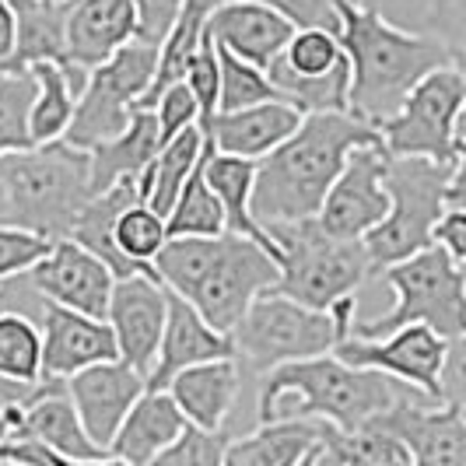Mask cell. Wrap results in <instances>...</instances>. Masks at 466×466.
I'll return each instance as SVG.
<instances>
[{
  "label": "cell",
  "mask_w": 466,
  "mask_h": 466,
  "mask_svg": "<svg viewBox=\"0 0 466 466\" xmlns=\"http://www.w3.org/2000/svg\"><path fill=\"white\" fill-rule=\"evenodd\" d=\"M379 127L348 109L305 113L302 127L257 162L253 214L263 228L316 218L354 147L375 144Z\"/></svg>",
  "instance_id": "6da1fadb"
},
{
  "label": "cell",
  "mask_w": 466,
  "mask_h": 466,
  "mask_svg": "<svg viewBox=\"0 0 466 466\" xmlns=\"http://www.w3.org/2000/svg\"><path fill=\"white\" fill-rule=\"evenodd\" d=\"M155 270L165 288L204 312L214 329L232 333L259 291L274 288L280 259L257 238L238 232L221 235H168Z\"/></svg>",
  "instance_id": "7a4b0ae2"
},
{
  "label": "cell",
  "mask_w": 466,
  "mask_h": 466,
  "mask_svg": "<svg viewBox=\"0 0 466 466\" xmlns=\"http://www.w3.org/2000/svg\"><path fill=\"white\" fill-rule=\"evenodd\" d=\"M340 43L350 60V98L354 116L379 127L393 116L424 74L452 60V49L431 32H407L365 0H337Z\"/></svg>",
  "instance_id": "3957f363"
},
{
  "label": "cell",
  "mask_w": 466,
  "mask_h": 466,
  "mask_svg": "<svg viewBox=\"0 0 466 466\" xmlns=\"http://www.w3.org/2000/svg\"><path fill=\"white\" fill-rule=\"evenodd\" d=\"M420 390L400 382L379 369L350 365L340 354H316L284 361L263 372L259 382V420L274 418H319L337 428H354L393 410L400 400L418 397ZM428 397V393H424Z\"/></svg>",
  "instance_id": "277c9868"
},
{
  "label": "cell",
  "mask_w": 466,
  "mask_h": 466,
  "mask_svg": "<svg viewBox=\"0 0 466 466\" xmlns=\"http://www.w3.org/2000/svg\"><path fill=\"white\" fill-rule=\"evenodd\" d=\"M0 183L7 221L56 242L67 238L81 208L95 197L92 155L64 137L28 144L0 155Z\"/></svg>",
  "instance_id": "5b68a950"
},
{
  "label": "cell",
  "mask_w": 466,
  "mask_h": 466,
  "mask_svg": "<svg viewBox=\"0 0 466 466\" xmlns=\"http://www.w3.org/2000/svg\"><path fill=\"white\" fill-rule=\"evenodd\" d=\"M358 299L350 295L333 309H312L278 288L259 291L232 329L235 358L249 372H270L284 361L329 354L354 327Z\"/></svg>",
  "instance_id": "8992f818"
},
{
  "label": "cell",
  "mask_w": 466,
  "mask_h": 466,
  "mask_svg": "<svg viewBox=\"0 0 466 466\" xmlns=\"http://www.w3.org/2000/svg\"><path fill=\"white\" fill-rule=\"evenodd\" d=\"M382 280L397 295L393 309L382 312L379 319H369V323L354 319L350 333L386 337V333L410 327V323H424V327L439 329L445 340H456L460 333H466L463 263L452 259V253L442 242H431L428 249H420L414 257L382 267Z\"/></svg>",
  "instance_id": "52a82bcc"
},
{
  "label": "cell",
  "mask_w": 466,
  "mask_h": 466,
  "mask_svg": "<svg viewBox=\"0 0 466 466\" xmlns=\"http://www.w3.org/2000/svg\"><path fill=\"white\" fill-rule=\"evenodd\" d=\"M267 232L280 246V278L274 288L302 305L333 309L337 302L350 299L372 274L365 238L329 235L316 218L270 225Z\"/></svg>",
  "instance_id": "ba28073f"
},
{
  "label": "cell",
  "mask_w": 466,
  "mask_h": 466,
  "mask_svg": "<svg viewBox=\"0 0 466 466\" xmlns=\"http://www.w3.org/2000/svg\"><path fill=\"white\" fill-rule=\"evenodd\" d=\"M449 179H452V165L420 155H390L386 165L390 214L365 235L372 270L414 257L435 242V228L449 210Z\"/></svg>",
  "instance_id": "9c48e42d"
},
{
  "label": "cell",
  "mask_w": 466,
  "mask_h": 466,
  "mask_svg": "<svg viewBox=\"0 0 466 466\" xmlns=\"http://www.w3.org/2000/svg\"><path fill=\"white\" fill-rule=\"evenodd\" d=\"M155 70H158V43L147 39L127 43L106 64L88 70V81L77 95V109L64 140L92 151L95 144L116 137L144 102V95L151 92Z\"/></svg>",
  "instance_id": "30bf717a"
},
{
  "label": "cell",
  "mask_w": 466,
  "mask_h": 466,
  "mask_svg": "<svg viewBox=\"0 0 466 466\" xmlns=\"http://www.w3.org/2000/svg\"><path fill=\"white\" fill-rule=\"evenodd\" d=\"M466 102V85L452 60L424 74L410 95L400 102L393 116L379 123V137L390 155H420L435 162H456L460 144V113Z\"/></svg>",
  "instance_id": "8fae6325"
},
{
  "label": "cell",
  "mask_w": 466,
  "mask_h": 466,
  "mask_svg": "<svg viewBox=\"0 0 466 466\" xmlns=\"http://www.w3.org/2000/svg\"><path fill=\"white\" fill-rule=\"evenodd\" d=\"M333 354H340L350 365L379 369V372L393 375L400 382L428 393L431 400H445L442 372L449 340L439 329L424 327V323L400 327L393 333H386V337H358V333H350L333 348Z\"/></svg>",
  "instance_id": "7c38bea8"
},
{
  "label": "cell",
  "mask_w": 466,
  "mask_h": 466,
  "mask_svg": "<svg viewBox=\"0 0 466 466\" xmlns=\"http://www.w3.org/2000/svg\"><path fill=\"white\" fill-rule=\"evenodd\" d=\"M18 312H28L43 329V375L70 379L88 365L119 358L116 333L109 327V319L49 302L32 280H28V305H22Z\"/></svg>",
  "instance_id": "4fadbf2b"
},
{
  "label": "cell",
  "mask_w": 466,
  "mask_h": 466,
  "mask_svg": "<svg viewBox=\"0 0 466 466\" xmlns=\"http://www.w3.org/2000/svg\"><path fill=\"white\" fill-rule=\"evenodd\" d=\"M386 165H390V151L382 147V140L365 144V147H354L348 165L333 179V187H329L327 200H323V208L316 214V221L329 235L365 238L390 214Z\"/></svg>",
  "instance_id": "5bb4252c"
},
{
  "label": "cell",
  "mask_w": 466,
  "mask_h": 466,
  "mask_svg": "<svg viewBox=\"0 0 466 466\" xmlns=\"http://www.w3.org/2000/svg\"><path fill=\"white\" fill-rule=\"evenodd\" d=\"M116 333L119 358L137 372L151 375L162 350L165 319H168V288L158 274H127L113 284V299L106 312Z\"/></svg>",
  "instance_id": "9a60e30c"
},
{
  "label": "cell",
  "mask_w": 466,
  "mask_h": 466,
  "mask_svg": "<svg viewBox=\"0 0 466 466\" xmlns=\"http://www.w3.org/2000/svg\"><path fill=\"white\" fill-rule=\"evenodd\" d=\"M4 424H7V435L11 431H25V435H35L43 439L49 449H56L67 463H106L109 452L98 449L92 442V435L85 431L81 424V414L70 400L67 379H56V375H43L35 393L11 407L4 414Z\"/></svg>",
  "instance_id": "2e32d148"
},
{
  "label": "cell",
  "mask_w": 466,
  "mask_h": 466,
  "mask_svg": "<svg viewBox=\"0 0 466 466\" xmlns=\"http://www.w3.org/2000/svg\"><path fill=\"white\" fill-rule=\"evenodd\" d=\"M67 390L77 414H81L85 431L92 435V442L98 449L109 452L119 424L127 420L130 407L147 390V375L137 372L134 365H127L123 358H109V361H98V365H88V369L70 375Z\"/></svg>",
  "instance_id": "e0dca14e"
},
{
  "label": "cell",
  "mask_w": 466,
  "mask_h": 466,
  "mask_svg": "<svg viewBox=\"0 0 466 466\" xmlns=\"http://www.w3.org/2000/svg\"><path fill=\"white\" fill-rule=\"evenodd\" d=\"M28 280L46 295L49 302H60L88 316H102L109 312V299H113V284L116 274L109 270L106 259H98L92 249H85L74 238H56L49 246V253L32 270H25Z\"/></svg>",
  "instance_id": "ac0fdd59"
},
{
  "label": "cell",
  "mask_w": 466,
  "mask_h": 466,
  "mask_svg": "<svg viewBox=\"0 0 466 466\" xmlns=\"http://www.w3.org/2000/svg\"><path fill=\"white\" fill-rule=\"evenodd\" d=\"M379 418L410 449L414 463L466 466V414L460 403L418 393V397L400 400L393 410Z\"/></svg>",
  "instance_id": "d6986e66"
},
{
  "label": "cell",
  "mask_w": 466,
  "mask_h": 466,
  "mask_svg": "<svg viewBox=\"0 0 466 466\" xmlns=\"http://www.w3.org/2000/svg\"><path fill=\"white\" fill-rule=\"evenodd\" d=\"M305 113L291 106L288 98H270L246 109H218L214 116L200 119L210 144L225 155H242V158H263L274 147H280L302 127Z\"/></svg>",
  "instance_id": "ffe728a7"
},
{
  "label": "cell",
  "mask_w": 466,
  "mask_h": 466,
  "mask_svg": "<svg viewBox=\"0 0 466 466\" xmlns=\"http://www.w3.org/2000/svg\"><path fill=\"white\" fill-rule=\"evenodd\" d=\"M295 28L299 25L288 15H280L278 7L259 4V0H221L218 11L210 15L214 43L263 70L284 53Z\"/></svg>",
  "instance_id": "44dd1931"
},
{
  "label": "cell",
  "mask_w": 466,
  "mask_h": 466,
  "mask_svg": "<svg viewBox=\"0 0 466 466\" xmlns=\"http://www.w3.org/2000/svg\"><path fill=\"white\" fill-rule=\"evenodd\" d=\"M232 333L214 329L197 305L168 288V319H165L158 361L147 375V390H165L172 382V375L189 369V365H200V361H210V358H232Z\"/></svg>",
  "instance_id": "7402d4cb"
},
{
  "label": "cell",
  "mask_w": 466,
  "mask_h": 466,
  "mask_svg": "<svg viewBox=\"0 0 466 466\" xmlns=\"http://www.w3.org/2000/svg\"><path fill=\"white\" fill-rule=\"evenodd\" d=\"M134 39H140L134 0H70L67 64L92 70Z\"/></svg>",
  "instance_id": "603a6c76"
},
{
  "label": "cell",
  "mask_w": 466,
  "mask_h": 466,
  "mask_svg": "<svg viewBox=\"0 0 466 466\" xmlns=\"http://www.w3.org/2000/svg\"><path fill=\"white\" fill-rule=\"evenodd\" d=\"M187 424L189 418L168 390H144V397L130 407L127 420L119 424L109 456L116 463H155L165 449L179 439V431Z\"/></svg>",
  "instance_id": "cb8c5ba5"
},
{
  "label": "cell",
  "mask_w": 466,
  "mask_h": 466,
  "mask_svg": "<svg viewBox=\"0 0 466 466\" xmlns=\"http://www.w3.org/2000/svg\"><path fill=\"white\" fill-rule=\"evenodd\" d=\"M165 390L176 397V403L183 407V414L193 424L225 428L235 400L242 393V365H238L235 354L232 358H210V361H200V365H189L183 372H176Z\"/></svg>",
  "instance_id": "d4e9b609"
},
{
  "label": "cell",
  "mask_w": 466,
  "mask_h": 466,
  "mask_svg": "<svg viewBox=\"0 0 466 466\" xmlns=\"http://www.w3.org/2000/svg\"><path fill=\"white\" fill-rule=\"evenodd\" d=\"M329 420L319 418H274L259 420L253 435L232 439L228 466H299L309 463L312 449L319 445Z\"/></svg>",
  "instance_id": "484cf974"
},
{
  "label": "cell",
  "mask_w": 466,
  "mask_h": 466,
  "mask_svg": "<svg viewBox=\"0 0 466 466\" xmlns=\"http://www.w3.org/2000/svg\"><path fill=\"white\" fill-rule=\"evenodd\" d=\"M158 151H162L158 116H155V109L137 106L130 123L119 130L116 137L102 140L88 151L92 155V189L102 193V189H109L127 176H140Z\"/></svg>",
  "instance_id": "4316f807"
},
{
  "label": "cell",
  "mask_w": 466,
  "mask_h": 466,
  "mask_svg": "<svg viewBox=\"0 0 466 466\" xmlns=\"http://www.w3.org/2000/svg\"><path fill=\"white\" fill-rule=\"evenodd\" d=\"M32 77H35V95L28 106V134L32 144H46V140H60L67 134L74 109H77V95L88 81V70L74 67V64H56V60H43L32 64Z\"/></svg>",
  "instance_id": "83f0119b"
},
{
  "label": "cell",
  "mask_w": 466,
  "mask_h": 466,
  "mask_svg": "<svg viewBox=\"0 0 466 466\" xmlns=\"http://www.w3.org/2000/svg\"><path fill=\"white\" fill-rule=\"evenodd\" d=\"M210 140V137H208ZM208 183L218 193L225 218H228V232L249 235L259 246H267L274 257L280 259V246L274 242V235L259 225V218L253 214V187H257V158H242V155H225L210 144L208 155Z\"/></svg>",
  "instance_id": "f1b7e54d"
},
{
  "label": "cell",
  "mask_w": 466,
  "mask_h": 466,
  "mask_svg": "<svg viewBox=\"0 0 466 466\" xmlns=\"http://www.w3.org/2000/svg\"><path fill=\"white\" fill-rule=\"evenodd\" d=\"M309 463H350V466H410V449L400 442L393 428L382 418H372L354 428L327 424L319 445L312 449Z\"/></svg>",
  "instance_id": "f546056e"
},
{
  "label": "cell",
  "mask_w": 466,
  "mask_h": 466,
  "mask_svg": "<svg viewBox=\"0 0 466 466\" xmlns=\"http://www.w3.org/2000/svg\"><path fill=\"white\" fill-rule=\"evenodd\" d=\"M67 7L70 0H15L18 43L4 70H28L32 64H67Z\"/></svg>",
  "instance_id": "4dcf8cb0"
},
{
  "label": "cell",
  "mask_w": 466,
  "mask_h": 466,
  "mask_svg": "<svg viewBox=\"0 0 466 466\" xmlns=\"http://www.w3.org/2000/svg\"><path fill=\"white\" fill-rule=\"evenodd\" d=\"M204 147H208V134L200 123L187 127L183 134H176L172 140H165L162 151L151 158V165L137 176L140 183V200L151 204V208L168 218V210L176 204L179 189L187 187V179L193 176L197 162L204 158Z\"/></svg>",
  "instance_id": "1f68e13d"
},
{
  "label": "cell",
  "mask_w": 466,
  "mask_h": 466,
  "mask_svg": "<svg viewBox=\"0 0 466 466\" xmlns=\"http://www.w3.org/2000/svg\"><path fill=\"white\" fill-rule=\"evenodd\" d=\"M218 4H221V0H183V7H179V15H176V22H172L168 32H165L162 46H158L155 85H151V92L144 95V102H140V106H147V109H151V102H155L168 85H176V81H183V77H187V67H189V60H193V53H197L200 43L208 39L210 15L218 11Z\"/></svg>",
  "instance_id": "d6a6232c"
},
{
  "label": "cell",
  "mask_w": 466,
  "mask_h": 466,
  "mask_svg": "<svg viewBox=\"0 0 466 466\" xmlns=\"http://www.w3.org/2000/svg\"><path fill=\"white\" fill-rule=\"evenodd\" d=\"M208 155L210 140L204 147V158L197 162L193 176L187 179V187L179 189L176 204L168 210V235H221L228 232V218L225 208L218 200V193L208 183Z\"/></svg>",
  "instance_id": "836d02e7"
},
{
  "label": "cell",
  "mask_w": 466,
  "mask_h": 466,
  "mask_svg": "<svg viewBox=\"0 0 466 466\" xmlns=\"http://www.w3.org/2000/svg\"><path fill=\"white\" fill-rule=\"evenodd\" d=\"M0 375L18 382L43 379V329L18 309H0Z\"/></svg>",
  "instance_id": "e575fe53"
},
{
  "label": "cell",
  "mask_w": 466,
  "mask_h": 466,
  "mask_svg": "<svg viewBox=\"0 0 466 466\" xmlns=\"http://www.w3.org/2000/svg\"><path fill=\"white\" fill-rule=\"evenodd\" d=\"M278 60L291 74L323 77V74L337 70L340 64H348V53H344V43H340V35L333 28L305 25V28H295L291 43L284 46V53H280Z\"/></svg>",
  "instance_id": "d590c367"
},
{
  "label": "cell",
  "mask_w": 466,
  "mask_h": 466,
  "mask_svg": "<svg viewBox=\"0 0 466 466\" xmlns=\"http://www.w3.org/2000/svg\"><path fill=\"white\" fill-rule=\"evenodd\" d=\"M165 242H168V218L158 214L151 204L137 200L116 218L119 253L140 267H155V257L162 253Z\"/></svg>",
  "instance_id": "8d00e7d4"
},
{
  "label": "cell",
  "mask_w": 466,
  "mask_h": 466,
  "mask_svg": "<svg viewBox=\"0 0 466 466\" xmlns=\"http://www.w3.org/2000/svg\"><path fill=\"white\" fill-rule=\"evenodd\" d=\"M218 49H221V98H218V109H246V106H257V102L280 98L278 85L270 81L267 70L235 56L225 46Z\"/></svg>",
  "instance_id": "74e56055"
},
{
  "label": "cell",
  "mask_w": 466,
  "mask_h": 466,
  "mask_svg": "<svg viewBox=\"0 0 466 466\" xmlns=\"http://www.w3.org/2000/svg\"><path fill=\"white\" fill-rule=\"evenodd\" d=\"M232 431L228 428H200L189 420L179 431V439L165 449L155 460L158 466H221L232 445Z\"/></svg>",
  "instance_id": "f35d334b"
},
{
  "label": "cell",
  "mask_w": 466,
  "mask_h": 466,
  "mask_svg": "<svg viewBox=\"0 0 466 466\" xmlns=\"http://www.w3.org/2000/svg\"><path fill=\"white\" fill-rule=\"evenodd\" d=\"M49 246L53 242H49L46 235L28 232L22 225L4 221L0 225V280H11L15 274L32 270L49 253Z\"/></svg>",
  "instance_id": "ab89813d"
},
{
  "label": "cell",
  "mask_w": 466,
  "mask_h": 466,
  "mask_svg": "<svg viewBox=\"0 0 466 466\" xmlns=\"http://www.w3.org/2000/svg\"><path fill=\"white\" fill-rule=\"evenodd\" d=\"M183 81L193 88L197 102H200V119H208L210 113H218V98H221V49H218L210 32H208V39L200 43V49L193 53Z\"/></svg>",
  "instance_id": "60d3db41"
},
{
  "label": "cell",
  "mask_w": 466,
  "mask_h": 466,
  "mask_svg": "<svg viewBox=\"0 0 466 466\" xmlns=\"http://www.w3.org/2000/svg\"><path fill=\"white\" fill-rule=\"evenodd\" d=\"M151 109H155V116H158L162 144L172 140L176 134H183L193 123H200V102H197V95H193V88H189L187 81L168 85V88L151 102Z\"/></svg>",
  "instance_id": "b9f144b4"
},
{
  "label": "cell",
  "mask_w": 466,
  "mask_h": 466,
  "mask_svg": "<svg viewBox=\"0 0 466 466\" xmlns=\"http://www.w3.org/2000/svg\"><path fill=\"white\" fill-rule=\"evenodd\" d=\"M428 32L439 35L449 49L463 46L466 43V0H428Z\"/></svg>",
  "instance_id": "7bdbcfd3"
},
{
  "label": "cell",
  "mask_w": 466,
  "mask_h": 466,
  "mask_svg": "<svg viewBox=\"0 0 466 466\" xmlns=\"http://www.w3.org/2000/svg\"><path fill=\"white\" fill-rule=\"evenodd\" d=\"M259 4L278 7L280 15H288L299 28H305V25H323V28L340 32V11H337V0H259Z\"/></svg>",
  "instance_id": "ee69618b"
},
{
  "label": "cell",
  "mask_w": 466,
  "mask_h": 466,
  "mask_svg": "<svg viewBox=\"0 0 466 466\" xmlns=\"http://www.w3.org/2000/svg\"><path fill=\"white\" fill-rule=\"evenodd\" d=\"M137 4V22H140V39L158 43L162 46L165 32L172 28L183 0H134Z\"/></svg>",
  "instance_id": "f6af8a7d"
},
{
  "label": "cell",
  "mask_w": 466,
  "mask_h": 466,
  "mask_svg": "<svg viewBox=\"0 0 466 466\" xmlns=\"http://www.w3.org/2000/svg\"><path fill=\"white\" fill-rule=\"evenodd\" d=\"M442 397L449 403H466V333L456 340H449V354H445V372H442Z\"/></svg>",
  "instance_id": "bcb514c9"
},
{
  "label": "cell",
  "mask_w": 466,
  "mask_h": 466,
  "mask_svg": "<svg viewBox=\"0 0 466 466\" xmlns=\"http://www.w3.org/2000/svg\"><path fill=\"white\" fill-rule=\"evenodd\" d=\"M435 242H442L452 259L466 263V208H449L435 228Z\"/></svg>",
  "instance_id": "7dc6e473"
},
{
  "label": "cell",
  "mask_w": 466,
  "mask_h": 466,
  "mask_svg": "<svg viewBox=\"0 0 466 466\" xmlns=\"http://www.w3.org/2000/svg\"><path fill=\"white\" fill-rule=\"evenodd\" d=\"M18 43V15H15V0H0V70L7 67V60L15 56Z\"/></svg>",
  "instance_id": "c3c4849f"
},
{
  "label": "cell",
  "mask_w": 466,
  "mask_h": 466,
  "mask_svg": "<svg viewBox=\"0 0 466 466\" xmlns=\"http://www.w3.org/2000/svg\"><path fill=\"white\" fill-rule=\"evenodd\" d=\"M449 208H466V137L456 144V162L449 179Z\"/></svg>",
  "instance_id": "681fc988"
},
{
  "label": "cell",
  "mask_w": 466,
  "mask_h": 466,
  "mask_svg": "<svg viewBox=\"0 0 466 466\" xmlns=\"http://www.w3.org/2000/svg\"><path fill=\"white\" fill-rule=\"evenodd\" d=\"M35 386H39V382H18V379L0 375V418H4L11 407H18V403H25V400L32 397Z\"/></svg>",
  "instance_id": "f907efd6"
},
{
  "label": "cell",
  "mask_w": 466,
  "mask_h": 466,
  "mask_svg": "<svg viewBox=\"0 0 466 466\" xmlns=\"http://www.w3.org/2000/svg\"><path fill=\"white\" fill-rule=\"evenodd\" d=\"M452 67L460 70V77H463L466 85V43L452 49ZM460 137H466V102H463V113H460Z\"/></svg>",
  "instance_id": "816d5d0a"
},
{
  "label": "cell",
  "mask_w": 466,
  "mask_h": 466,
  "mask_svg": "<svg viewBox=\"0 0 466 466\" xmlns=\"http://www.w3.org/2000/svg\"><path fill=\"white\" fill-rule=\"evenodd\" d=\"M7 221V193H4V183H0V225Z\"/></svg>",
  "instance_id": "f5cc1de1"
},
{
  "label": "cell",
  "mask_w": 466,
  "mask_h": 466,
  "mask_svg": "<svg viewBox=\"0 0 466 466\" xmlns=\"http://www.w3.org/2000/svg\"><path fill=\"white\" fill-rule=\"evenodd\" d=\"M4 439H7V424L0 420V442H4Z\"/></svg>",
  "instance_id": "db71d44e"
},
{
  "label": "cell",
  "mask_w": 466,
  "mask_h": 466,
  "mask_svg": "<svg viewBox=\"0 0 466 466\" xmlns=\"http://www.w3.org/2000/svg\"><path fill=\"white\" fill-rule=\"evenodd\" d=\"M463 278H466V263H463Z\"/></svg>",
  "instance_id": "11a10c76"
},
{
  "label": "cell",
  "mask_w": 466,
  "mask_h": 466,
  "mask_svg": "<svg viewBox=\"0 0 466 466\" xmlns=\"http://www.w3.org/2000/svg\"><path fill=\"white\" fill-rule=\"evenodd\" d=\"M463 414H466V403H463Z\"/></svg>",
  "instance_id": "9f6ffc18"
},
{
  "label": "cell",
  "mask_w": 466,
  "mask_h": 466,
  "mask_svg": "<svg viewBox=\"0 0 466 466\" xmlns=\"http://www.w3.org/2000/svg\"><path fill=\"white\" fill-rule=\"evenodd\" d=\"M354 4H361V0H354Z\"/></svg>",
  "instance_id": "6f0895ef"
}]
</instances>
